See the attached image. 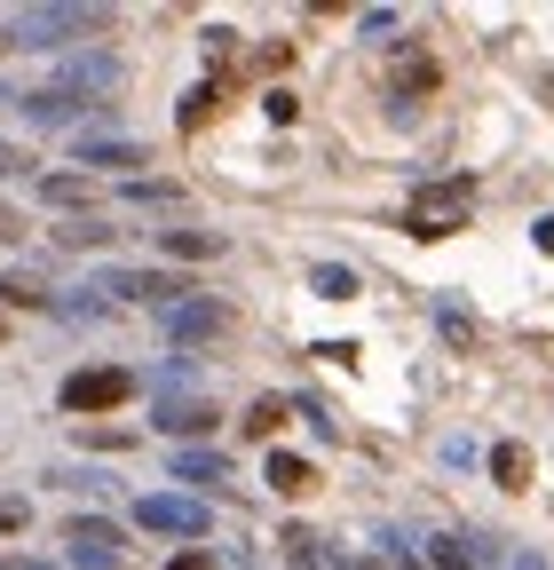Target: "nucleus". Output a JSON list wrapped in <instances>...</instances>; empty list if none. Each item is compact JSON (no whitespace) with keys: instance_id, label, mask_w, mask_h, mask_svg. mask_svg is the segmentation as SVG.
<instances>
[{"instance_id":"22","label":"nucleus","mask_w":554,"mask_h":570,"mask_svg":"<svg viewBox=\"0 0 554 570\" xmlns=\"http://www.w3.org/2000/svg\"><path fill=\"white\" fill-rule=\"evenodd\" d=\"M32 523V499H17V491H0V539H17Z\"/></svg>"},{"instance_id":"20","label":"nucleus","mask_w":554,"mask_h":570,"mask_svg":"<svg viewBox=\"0 0 554 570\" xmlns=\"http://www.w3.org/2000/svg\"><path fill=\"white\" fill-rule=\"evenodd\" d=\"M309 294H317V302H349V294H357V277L340 269V262H325V269H309Z\"/></svg>"},{"instance_id":"5","label":"nucleus","mask_w":554,"mask_h":570,"mask_svg":"<svg viewBox=\"0 0 554 570\" xmlns=\"http://www.w3.org/2000/svg\"><path fill=\"white\" fill-rule=\"evenodd\" d=\"M63 547H72L80 570H111V562L127 554V531L103 523V515H72V523H63Z\"/></svg>"},{"instance_id":"16","label":"nucleus","mask_w":554,"mask_h":570,"mask_svg":"<svg viewBox=\"0 0 554 570\" xmlns=\"http://www.w3.org/2000/svg\"><path fill=\"white\" fill-rule=\"evenodd\" d=\"M286 412H294L286 396H254V404H246V436H277V428H286Z\"/></svg>"},{"instance_id":"1","label":"nucleus","mask_w":554,"mask_h":570,"mask_svg":"<svg viewBox=\"0 0 554 570\" xmlns=\"http://www.w3.org/2000/svg\"><path fill=\"white\" fill-rule=\"evenodd\" d=\"M467 214H475V175H444V183H421L404 206V230L412 238H452L467 230Z\"/></svg>"},{"instance_id":"28","label":"nucleus","mask_w":554,"mask_h":570,"mask_svg":"<svg viewBox=\"0 0 554 570\" xmlns=\"http://www.w3.org/2000/svg\"><path fill=\"white\" fill-rule=\"evenodd\" d=\"M0 238H24V223H17V214H9V206H0Z\"/></svg>"},{"instance_id":"10","label":"nucleus","mask_w":554,"mask_h":570,"mask_svg":"<svg viewBox=\"0 0 554 570\" xmlns=\"http://www.w3.org/2000/svg\"><path fill=\"white\" fill-rule=\"evenodd\" d=\"M88 104H96V96H80L72 80H63V71H56V80H40V88H24V111L48 119V127H56V119H72V111H88Z\"/></svg>"},{"instance_id":"31","label":"nucleus","mask_w":554,"mask_h":570,"mask_svg":"<svg viewBox=\"0 0 554 570\" xmlns=\"http://www.w3.org/2000/svg\"><path fill=\"white\" fill-rule=\"evenodd\" d=\"M9 40H17V32H0V56H9Z\"/></svg>"},{"instance_id":"11","label":"nucleus","mask_w":554,"mask_h":570,"mask_svg":"<svg viewBox=\"0 0 554 570\" xmlns=\"http://www.w3.org/2000/svg\"><path fill=\"white\" fill-rule=\"evenodd\" d=\"M261 483H269L277 499H301V491H317V468H309L301 452H269V468H261Z\"/></svg>"},{"instance_id":"7","label":"nucleus","mask_w":554,"mask_h":570,"mask_svg":"<svg viewBox=\"0 0 554 570\" xmlns=\"http://www.w3.org/2000/svg\"><path fill=\"white\" fill-rule=\"evenodd\" d=\"M111 9H24L17 17V40H63V32H103Z\"/></svg>"},{"instance_id":"8","label":"nucleus","mask_w":554,"mask_h":570,"mask_svg":"<svg viewBox=\"0 0 554 570\" xmlns=\"http://www.w3.org/2000/svg\"><path fill=\"white\" fill-rule=\"evenodd\" d=\"M151 420L167 428L175 444H182V436H215V428H222V412L206 404V396H159V412H151Z\"/></svg>"},{"instance_id":"9","label":"nucleus","mask_w":554,"mask_h":570,"mask_svg":"<svg viewBox=\"0 0 554 570\" xmlns=\"http://www.w3.org/2000/svg\"><path fill=\"white\" fill-rule=\"evenodd\" d=\"M159 317H167L175 341H215V333H230V309H222V302H175V309H159Z\"/></svg>"},{"instance_id":"13","label":"nucleus","mask_w":554,"mask_h":570,"mask_svg":"<svg viewBox=\"0 0 554 570\" xmlns=\"http://www.w3.org/2000/svg\"><path fill=\"white\" fill-rule=\"evenodd\" d=\"M492 483L499 491H531V452L523 444H492Z\"/></svg>"},{"instance_id":"4","label":"nucleus","mask_w":554,"mask_h":570,"mask_svg":"<svg viewBox=\"0 0 554 570\" xmlns=\"http://www.w3.org/2000/svg\"><path fill=\"white\" fill-rule=\"evenodd\" d=\"M135 523L144 531H167V539H206V499H175V491H151L144 508H135Z\"/></svg>"},{"instance_id":"15","label":"nucleus","mask_w":554,"mask_h":570,"mask_svg":"<svg viewBox=\"0 0 554 570\" xmlns=\"http://www.w3.org/2000/svg\"><path fill=\"white\" fill-rule=\"evenodd\" d=\"M167 254H175V262H215L222 238H215V230H167Z\"/></svg>"},{"instance_id":"3","label":"nucleus","mask_w":554,"mask_h":570,"mask_svg":"<svg viewBox=\"0 0 554 570\" xmlns=\"http://www.w3.org/2000/svg\"><path fill=\"white\" fill-rule=\"evenodd\" d=\"M436 88H444V71H436V56H428L421 40H404V48L388 56V96H396V104L412 111V104H428Z\"/></svg>"},{"instance_id":"21","label":"nucleus","mask_w":554,"mask_h":570,"mask_svg":"<svg viewBox=\"0 0 554 570\" xmlns=\"http://www.w3.org/2000/svg\"><path fill=\"white\" fill-rule=\"evenodd\" d=\"M483 554L467 547V539H428V570H475Z\"/></svg>"},{"instance_id":"27","label":"nucleus","mask_w":554,"mask_h":570,"mask_svg":"<svg viewBox=\"0 0 554 570\" xmlns=\"http://www.w3.org/2000/svg\"><path fill=\"white\" fill-rule=\"evenodd\" d=\"M0 570H56V562H32V554H9V562H0Z\"/></svg>"},{"instance_id":"14","label":"nucleus","mask_w":554,"mask_h":570,"mask_svg":"<svg viewBox=\"0 0 554 570\" xmlns=\"http://www.w3.org/2000/svg\"><path fill=\"white\" fill-rule=\"evenodd\" d=\"M222 96H230V80H206V88H190V96H182V127H206V119L222 111Z\"/></svg>"},{"instance_id":"25","label":"nucleus","mask_w":554,"mask_h":570,"mask_svg":"<svg viewBox=\"0 0 554 570\" xmlns=\"http://www.w3.org/2000/svg\"><path fill=\"white\" fill-rule=\"evenodd\" d=\"M24 167H32V159L17 151V142H0V183H9V175H24Z\"/></svg>"},{"instance_id":"17","label":"nucleus","mask_w":554,"mask_h":570,"mask_svg":"<svg viewBox=\"0 0 554 570\" xmlns=\"http://www.w3.org/2000/svg\"><path fill=\"white\" fill-rule=\"evenodd\" d=\"M88 167H144V142H80Z\"/></svg>"},{"instance_id":"18","label":"nucleus","mask_w":554,"mask_h":570,"mask_svg":"<svg viewBox=\"0 0 554 570\" xmlns=\"http://www.w3.org/2000/svg\"><path fill=\"white\" fill-rule=\"evenodd\" d=\"M40 198H48V206H88V198H96V183H88V175H48V183H40Z\"/></svg>"},{"instance_id":"30","label":"nucleus","mask_w":554,"mask_h":570,"mask_svg":"<svg viewBox=\"0 0 554 570\" xmlns=\"http://www.w3.org/2000/svg\"><path fill=\"white\" fill-rule=\"evenodd\" d=\"M507 570H546V562H538V554H515V562H507Z\"/></svg>"},{"instance_id":"24","label":"nucleus","mask_w":554,"mask_h":570,"mask_svg":"<svg viewBox=\"0 0 554 570\" xmlns=\"http://www.w3.org/2000/svg\"><path fill=\"white\" fill-rule=\"evenodd\" d=\"M103 238H119V230H103V223H80V230H63V246H103Z\"/></svg>"},{"instance_id":"12","label":"nucleus","mask_w":554,"mask_h":570,"mask_svg":"<svg viewBox=\"0 0 554 570\" xmlns=\"http://www.w3.org/2000/svg\"><path fill=\"white\" fill-rule=\"evenodd\" d=\"M0 302H9V309H48L56 294H48L40 269H9V277H0Z\"/></svg>"},{"instance_id":"2","label":"nucleus","mask_w":554,"mask_h":570,"mask_svg":"<svg viewBox=\"0 0 554 570\" xmlns=\"http://www.w3.org/2000/svg\"><path fill=\"white\" fill-rule=\"evenodd\" d=\"M127 396H135V373H127V365H88V373L63 381V412H72V420H88V412H119Z\"/></svg>"},{"instance_id":"23","label":"nucleus","mask_w":554,"mask_h":570,"mask_svg":"<svg viewBox=\"0 0 554 570\" xmlns=\"http://www.w3.org/2000/svg\"><path fill=\"white\" fill-rule=\"evenodd\" d=\"M261 104H269V119H277V127H294V111H301V104H294V96H286V88H269V96H261Z\"/></svg>"},{"instance_id":"32","label":"nucleus","mask_w":554,"mask_h":570,"mask_svg":"<svg viewBox=\"0 0 554 570\" xmlns=\"http://www.w3.org/2000/svg\"><path fill=\"white\" fill-rule=\"evenodd\" d=\"M0 341H9V317H0Z\"/></svg>"},{"instance_id":"6","label":"nucleus","mask_w":554,"mask_h":570,"mask_svg":"<svg viewBox=\"0 0 554 570\" xmlns=\"http://www.w3.org/2000/svg\"><path fill=\"white\" fill-rule=\"evenodd\" d=\"M96 294H119V302H190V285L182 277H159V269H103L96 277Z\"/></svg>"},{"instance_id":"19","label":"nucleus","mask_w":554,"mask_h":570,"mask_svg":"<svg viewBox=\"0 0 554 570\" xmlns=\"http://www.w3.org/2000/svg\"><path fill=\"white\" fill-rule=\"evenodd\" d=\"M175 475H182V483H230V460H215V452H182Z\"/></svg>"},{"instance_id":"29","label":"nucleus","mask_w":554,"mask_h":570,"mask_svg":"<svg viewBox=\"0 0 554 570\" xmlns=\"http://www.w3.org/2000/svg\"><path fill=\"white\" fill-rule=\"evenodd\" d=\"M531 238H538V246H546V254H554V214H546V223H538V230H531Z\"/></svg>"},{"instance_id":"26","label":"nucleus","mask_w":554,"mask_h":570,"mask_svg":"<svg viewBox=\"0 0 554 570\" xmlns=\"http://www.w3.org/2000/svg\"><path fill=\"white\" fill-rule=\"evenodd\" d=\"M167 570H215V554H198V547H182V554H175Z\"/></svg>"}]
</instances>
